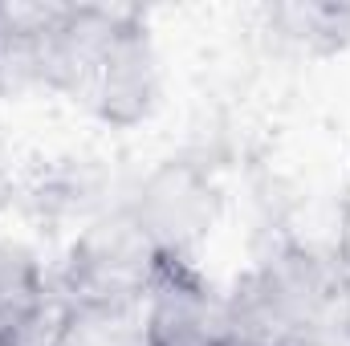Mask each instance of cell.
<instances>
[{
  "mask_svg": "<svg viewBox=\"0 0 350 346\" xmlns=\"http://www.w3.org/2000/svg\"><path fill=\"white\" fill-rule=\"evenodd\" d=\"M347 277L334 257H318L301 245H281L257 261L228 293V330L249 346H277L301 322H314L342 302Z\"/></svg>",
  "mask_w": 350,
  "mask_h": 346,
  "instance_id": "obj_1",
  "label": "cell"
},
{
  "mask_svg": "<svg viewBox=\"0 0 350 346\" xmlns=\"http://www.w3.org/2000/svg\"><path fill=\"white\" fill-rule=\"evenodd\" d=\"M159 261L163 253L122 204L94 216L74 237L57 289L74 302L78 318H118L147 302Z\"/></svg>",
  "mask_w": 350,
  "mask_h": 346,
  "instance_id": "obj_2",
  "label": "cell"
},
{
  "mask_svg": "<svg viewBox=\"0 0 350 346\" xmlns=\"http://www.w3.org/2000/svg\"><path fill=\"white\" fill-rule=\"evenodd\" d=\"M126 208L163 257L191 261L220 216V187L196 159H163L143 175Z\"/></svg>",
  "mask_w": 350,
  "mask_h": 346,
  "instance_id": "obj_3",
  "label": "cell"
},
{
  "mask_svg": "<svg viewBox=\"0 0 350 346\" xmlns=\"http://www.w3.org/2000/svg\"><path fill=\"white\" fill-rule=\"evenodd\" d=\"M159 90H163V74H159V53L155 41L143 25L139 12H122V21L114 25V33L106 37L90 82L82 90L94 114L110 127H139L155 114L159 106Z\"/></svg>",
  "mask_w": 350,
  "mask_h": 346,
  "instance_id": "obj_4",
  "label": "cell"
},
{
  "mask_svg": "<svg viewBox=\"0 0 350 346\" xmlns=\"http://www.w3.org/2000/svg\"><path fill=\"white\" fill-rule=\"evenodd\" d=\"M228 334V302L196 261H159L143 302V346H224Z\"/></svg>",
  "mask_w": 350,
  "mask_h": 346,
  "instance_id": "obj_5",
  "label": "cell"
},
{
  "mask_svg": "<svg viewBox=\"0 0 350 346\" xmlns=\"http://www.w3.org/2000/svg\"><path fill=\"white\" fill-rule=\"evenodd\" d=\"M49 289H53V281L45 277L41 261L25 245L0 241V343H16V334L29 326V318L45 306Z\"/></svg>",
  "mask_w": 350,
  "mask_h": 346,
  "instance_id": "obj_6",
  "label": "cell"
},
{
  "mask_svg": "<svg viewBox=\"0 0 350 346\" xmlns=\"http://www.w3.org/2000/svg\"><path fill=\"white\" fill-rule=\"evenodd\" d=\"M269 21L285 41H293L318 57H330V53L350 45V4H334V0L277 4L269 12Z\"/></svg>",
  "mask_w": 350,
  "mask_h": 346,
  "instance_id": "obj_7",
  "label": "cell"
},
{
  "mask_svg": "<svg viewBox=\"0 0 350 346\" xmlns=\"http://www.w3.org/2000/svg\"><path fill=\"white\" fill-rule=\"evenodd\" d=\"M277 346H350V326L342 310H330L314 322H301L297 330H289Z\"/></svg>",
  "mask_w": 350,
  "mask_h": 346,
  "instance_id": "obj_8",
  "label": "cell"
},
{
  "mask_svg": "<svg viewBox=\"0 0 350 346\" xmlns=\"http://www.w3.org/2000/svg\"><path fill=\"white\" fill-rule=\"evenodd\" d=\"M334 265H338V273L350 281V191L342 196V208H338V228H334Z\"/></svg>",
  "mask_w": 350,
  "mask_h": 346,
  "instance_id": "obj_9",
  "label": "cell"
},
{
  "mask_svg": "<svg viewBox=\"0 0 350 346\" xmlns=\"http://www.w3.org/2000/svg\"><path fill=\"white\" fill-rule=\"evenodd\" d=\"M338 310H342V318H347V326H350V281L342 285V302H338Z\"/></svg>",
  "mask_w": 350,
  "mask_h": 346,
  "instance_id": "obj_10",
  "label": "cell"
},
{
  "mask_svg": "<svg viewBox=\"0 0 350 346\" xmlns=\"http://www.w3.org/2000/svg\"><path fill=\"white\" fill-rule=\"evenodd\" d=\"M0 212H4V191H0Z\"/></svg>",
  "mask_w": 350,
  "mask_h": 346,
  "instance_id": "obj_11",
  "label": "cell"
},
{
  "mask_svg": "<svg viewBox=\"0 0 350 346\" xmlns=\"http://www.w3.org/2000/svg\"><path fill=\"white\" fill-rule=\"evenodd\" d=\"M0 346H4V343H0Z\"/></svg>",
  "mask_w": 350,
  "mask_h": 346,
  "instance_id": "obj_12",
  "label": "cell"
}]
</instances>
